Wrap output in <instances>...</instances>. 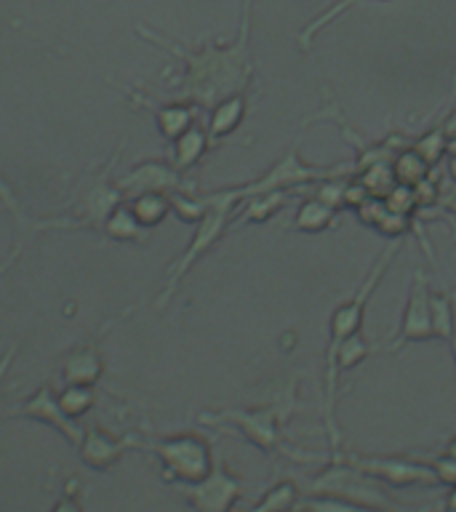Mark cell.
Masks as SVG:
<instances>
[{"label": "cell", "instance_id": "1", "mask_svg": "<svg viewBox=\"0 0 456 512\" xmlns=\"http://www.w3.org/2000/svg\"><path fill=\"white\" fill-rule=\"evenodd\" d=\"M251 11L254 0H243L238 38L232 43H203L200 48L179 46L176 40L160 35L139 24L136 32L147 43L163 48L182 64V75L171 83L176 99L198 104L200 110H211L227 96L246 94L254 80V54H251Z\"/></svg>", "mask_w": 456, "mask_h": 512}, {"label": "cell", "instance_id": "2", "mask_svg": "<svg viewBox=\"0 0 456 512\" xmlns=\"http://www.w3.org/2000/svg\"><path fill=\"white\" fill-rule=\"evenodd\" d=\"M296 406H299V400H296V379H288L286 387L280 390V398H275L267 406L206 411V414L198 416V422L216 427V430L238 432L251 446L259 448L267 456H286V459L299 464L318 462V454H304L299 448L288 446L286 424L296 411Z\"/></svg>", "mask_w": 456, "mask_h": 512}, {"label": "cell", "instance_id": "3", "mask_svg": "<svg viewBox=\"0 0 456 512\" xmlns=\"http://www.w3.org/2000/svg\"><path fill=\"white\" fill-rule=\"evenodd\" d=\"M203 195V203H206V214L195 224V232H192L190 243L184 248L182 254L176 256L171 267L166 270V283H163V291L155 299V307H166L168 299L174 296V291L179 288L187 272L195 267V264L203 259L206 254H211L227 232L232 230V219L238 214L240 203L230 195V190H214V192H200Z\"/></svg>", "mask_w": 456, "mask_h": 512}, {"label": "cell", "instance_id": "4", "mask_svg": "<svg viewBox=\"0 0 456 512\" xmlns=\"http://www.w3.org/2000/svg\"><path fill=\"white\" fill-rule=\"evenodd\" d=\"M136 448L155 456L160 462V478L176 486L198 483L216 464L214 448L200 432H176V435L136 432Z\"/></svg>", "mask_w": 456, "mask_h": 512}, {"label": "cell", "instance_id": "5", "mask_svg": "<svg viewBox=\"0 0 456 512\" xmlns=\"http://www.w3.org/2000/svg\"><path fill=\"white\" fill-rule=\"evenodd\" d=\"M118 160V152L112 155V160L104 168V174H96L94 179H88L83 184V190L75 195L72 206L64 211L62 216H54V219H46V222H35L32 230H91L102 232L104 219L120 206L126 203L123 192L118 190L115 184V176H110V168L115 166Z\"/></svg>", "mask_w": 456, "mask_h": 512}, {"label": "cell", "instance_id": "6", "mask_svg": "<svg viewBox=\"0 0 456 512\" xmlns=\"http://www.w3.org/2000/svg\"><path fill=\"white\" fill-rule=\"evenodd\" d=\"M336 176H352V163H331V166H312L307 160H302L299 155V144H291L286 150V155L272 163L267 171H264L259 179H251L246 184H235V187H227L230 195L238 203L254 198V195H262V192H275V190H299V187H307V184L326 182V179H336Z\"/></svg>", "mask_w": 456, "mask_h": 512}, {"label": "cell", "instance_id": "7", "mask_svg": "<svg viewBox=\"0 0 456 512\" xmlns=\"http://www.w3.org/2000/svg\"><path fill=\"white\" fill-rule=\"evenodd\" d=\"M328 459H339V462L350 464L360 470L368 478L379 480L382 486L390 488H408V486H438V478L432 472L430 462H419V459H406V456H363V454H344L331 451Z\"/></svg>", "mask_w": 456, "mask_h": 512}, {"label": "cell", "instance_id": "8", "mask_svg": "<svg viewBox=\"0 0 456 512\" xmlns=\"http://www.w3.org/2000/svg\"><path fill=\"white\" fill-rule=\"evenodd\" d=\"M0 419H30V422L48 424L51 430H56L67 443L78 448L80 438H83V427L80 422L70 419L59 406V392L51 384H40L38 390L19 400L14 408L0 411Z\"/></svg>", "mask_w": 456, "mask_h": 512}, {"label": "cell", "instance_id": "9", "mask_svg": "<svg viewBox=\"0 0 456 512\" xmlns=\"http://www.w3.org/2000/svg\"><path fill=\"white\" fill-rule=\"evenodd\" d=\"M243 496V480L227 470V464L216 462L206 478L190 486H182V499L192 512H235V504Z\"/></svg>", "mask_w": 456, "mask_h": 512}, {"label": "cell", "instance_id": "10", "mask_svg": "<svg viewBox=\"0 0 456 512\" xmlns=\"http://www.w3.org/2000/svg\"><path fill=\"white\" fill-rule=\"evenodd\" d=\"M118 190L123 198H134L142 192H195V184L182 174L171 160H142L126 171V174L115 176Z\"/></svg>", "mask_w": 456, "mask_h": 512}, {"label": "cell", "instance_id": "11", "mask_svg": "<svg viewBox=\"0 0 456 512\" xmlns=\"http://www.w3.org/2000/svg\"><path fill=\"white\" fill-rule=\"evenodd\" d=\"M430 278L422 270L414 272L411 288H408V302L400 315L398 334L387 344V352L403 350L411 342H430L432 336V320H430Z\"/></svg>", "mask_w": 456, "mask_h": 512}, {"label": "cell", "instance_id": "12", "mask_svg": "<svg viewBox=\"0 0 456 512\" xmlns=\"http://www.w3.org/2000/svg\"><path fill=\"white\" fill-rule=\"evenodd\" d=\"M131 448H136V432L115 438L112 432L102 430L99 424H88V427H83V438L78 443V459L86 464L88 470L107 472Z\"/></svg>", "mask_w": 456, "mask_h": 512}, {"label": "cell", "instance_id": "13", "mask_svg": "<svg viewBox=\"0 0 456 512\" xmlns=\"http://www.w3.org/2000/svg\"><path fill=\"white\" fill-rule=\"evenodd\" d=\"M131 99L134 104H142V107H150L152 115H155V126H158L160 136L166 142H174L176 136H182L187 128H192L198 123L200 107L192 102H184V99H171V102H155L152 96H144L139 91H131Z\"/></svg>", "mask_w": 456, "mask_h": 512}, {"label": "cell", "instance_id": "14", "mask_svg": "<svg viewBox=\"0 0 456 512\" xmlns=\"http://www.w3.org/2000/svg\"><path fill=\"white\" fill-rule=\"evenodd\" d=\"M62 384H86V387H96L99 379L104 376V352L102 344L96 339L72 347L62 358V368H59Z\"/></svg>", "mask_w": 456, "mask_h": 512}, {"label": "cell", "instance_id": "15", "mask_svg": "<svg viewBox=\"0 0 456 512\" xmlns=\"http://www.w3.org/2000/svg\"><path fill=\"white\" fill-rule=\"evenodd\" d=\"M211 134H208V128L203 123H195L192 128H187L182 136H176L174 142H171V163H174L182 174H190L192 168L198 166L200 160L206 158L208 150H211Z\"/></svg>", "mask_w": 456, "mask_h": 512}, {"label": "cell", "instance_id": "16", "mask_svg": "<svg viewBox=\"0 0 456 512\" xmlns=\"http://www.w3.org/2000/svg\"><path fill=\"white\" fill-rule=\"evenodd\" d=\"M246 115H248V96L246 94L227 96V99H222V102L214 104V107L208 110V120H206L208 134H211L214 142L227 139V136L238 131L240 123L246 120Z\"/></svg>", "mask_w": 456, "mask_h": 512}, {"label": "cell", "instance_id": "17", "mask_svg": "<svg viewBox=\"0 0 456 512\" xmlns=\"http://www.w3.org/2000/svg\"><path fill=\"white\" fill-rule=\"evenodd\" d=\"M286 190H275V192H262V195H254L240 203L238 214L232 219V227H243V224H262L270 222L272 216L280 214L288 203Z\"/></svg>", "mask_w": 456, "mask_h": 512}, {"label": "cell", "instance_id": "18", "mask_svg": "<svg viewBox=\"0 0 456 512\" xmlns=\"http://www.w3.org/2000/svg\"><path fill=\"white\" fill-rule=\"evenodd\" d=\"M336 216H339V208L328 206L326 200H320L318 195H310L307 200H302V206L296 208L291 227L296 232H304V235H318V232L336 227Z\"/></svg>", "mask_w": 456, "mask_h": 512}, {"label": "cell", "instance_id": "19", "mask_svg": "<svg viewBox=\"0 0 456 512\" xmlns=\"http://www.w3.org/2000/svg\"><path fill=\"white\" fill-rule=\"evenodd\" d=\"M126 203L144 230H155L158 224L166 222L168 214H174L171 211V192H142V195L128 198Z\"/></svg>", "mask_w": 456, "mask_h": 512}, {"label": "cell", "instance_id": "20", "mask_svg": "<svg viewBox=\"0 0 456 512\" xmlns=\"http://www.w3.org/2000/svg\"><path fill=\"white\" fill-rule=\"evenodd\" d=\"M147 232L142 224L136 222L134 211L128 208V203H120L115 211H112L102 224V232L107 240H115V243H144L147 240Z\"/></svg>", "mask_w": 456, "mask_h": 512}, {"label": "cell", "instance_id": "21", "mask_svg": "<svg viewBox=\"0 0 456 512\" xmlns=\"http://www.w3.org/2000/svg\"><path fill=\"white\" fill-rule=\"evenodd\" d=\"M430 320H432V336L440 339V342H448L456 326V294H448V291H432Z\"/></svg>", "mask_w": 456, "mask_h": 512}, {"label": "cell", "instance_id": "22", "mask_svg": "<svg viewBox=\"0 0 456 512\" xmlns=\"http://www.w3.org/2000/svg\"><path fill=\"white\" fill-rule=\"evenodd\" d=\"M392 174H395V182L398 184L416 187L427 176H432V166L408 144L400 152H395V158H392Z\"/></svg>", "mask_w": 456, "mask_h": 512}, {"label": "cell", "instance_id": "23", "mask_svg": "<svg viewBox=\"0 0 456 512\" xmlns=\"http://www.w3.org/2000/svg\"><path fill=\"white\" fill-rule=\"evenodd\" d=\"M360 3H366V0H334V3H331L328 8H323L318 16H312L310 22L302 27V32L296 35V40H299V48H302V51H307V48L312 46V40L318 38L320 32L326 30L328 24L336 22V19H339L344 11H350V8L360 6Z\"/></svg>", "mask_w": 456, "mask_h": 512}, {"label": "cell", "instance_id": "24", "mask_svg": "<svg viewBox=\"0 0 456 512\" xmlns=\"http://www.w3.org/2000/svg\"><path fill=\"white\" fill-rule=\"evenodd\" d=\"M352 176H358L360 184L366 187L371 198H387L395 187V174H392V160H376L371 166L360 168Z\"/></svg>", "mask_w": 456, "mask_h": 512}, {"label": "cell", "instance_id": "25", "mask_svg": "<svg viewBox=\"0 0 456 512\" xmlns=\"http://www.w3.org/2000/svg\"><path fill=\"white\" fill-rule=\"evenodd\" d=\"M59 406H62L64 414L78 422L80 416H86L96 406V387L62 384V390H59Z\"/></svg>", "mask_w": 456, "mask_h": 512}, {"label": "cell", "instance_id": "26", "mask_svg": "<svg viewBox=\"0 0 456 512\" xmlns=\"http://www.w3.org/2000/svg\"><path fill=\"white\" fill-rule=\"evenodd\" d=\"M299 499H302V491L294 480H283L278 486H272L248 512H288Z\"/></svg>", "mask_w": 456, "mask_h": 512}, {"label": "cell", "instance_id": "27", "mask_svg": "<svg viewBox=\"0 0 456 512\" xmlns=\"http://www.w3.org/2000/svg\"><path fill=\"white\" fill-rule=\"evenodd\" d=\"M411 147L435 168L440 160L446 158V134H443V128L435 126L430 128V131H424V134L416 136L414 142H411Z\"/></svg>", "mask_w": 456, "mask_h": 512}, {"label": "cell", "instance_id": "28", "mask_svg": "<svg viewBox=\"0 0 456 512\" xmlns=\"http://www.w3.org/2000/svg\"><path fill=\"white\" fill-rule=\"evenodd\" d=\"M302 502L307 504V510L310 512H392V510H379V507H366V504L347 502V499H336V496L304 494Z\"/></svg>", "mask_w": 456, "mask_h": 512}, {"label": "cell", "instance_id": "29", "mask_svg": "<svg viewBox=\"0 0 456 512\" xmlns=\"http://www.w3.org/2000/svg\"><path fill=\"white\" fill-rule=\"evenodd\" d=\"M0 206L6 208L8 214H11V219H14L16 235H19V232L24 235V232H27V219H24L22 214V203H19V195H16V190L3 174H0Z\"/></svg>", "mask_w": 456, "mask_h": 512}, {"label": "cell", "instance_id": "30", "mask_svg": "<svg viewBox=\"0 0 456 512\" xmlns=\"http://www.w3.org/2000/svg\"><path fill=\"white\" fill-rule=\"evenodd\" d=\"M387 203V211H395V214L411 216L419 208V200H416V190L408 187V184H395L392 192L384 198Z\"/></svg>", "mask_w": 456, "mask_h": 512}, {"label": "cell", "instance_id": "31", "mask_svg": "<svg viewBox=\"0 0 456 512\" xmlns=\"http://www.w3.org/2000/svg\"><path fill=\"white\" fill-rule=\"evenodd\" d=\"M379 235H384V238H395V240H406V235L411 232V216L406 214H395V211H387V214L382 216V222L376 224L374 227Z\"/></svg>", "mask_w": 456, "mask_h": 512}, {"label": "cell", "instance_id": "32", "mask_svg": "<svg viewBox=\"0 0 456 512\" xmlns=\"http://www.w3.org/2000/svg\"><path fill=\"white\" fill-rule=\"evenodd\" d=\"M51 512H86L83 510V502H80V480L70 478L67 486H64L62 496L56 499V504L51 507Z\"/></svg>", "mask_w": 456, "mask_h": 512}, {"label": "cell", "instance_id": "33", "mask_svg": "<svg viewBox=\"0 0 456 512\" xmlns=\"http://www.w3.org/2000/svg\"><path fill=\"white\" fill-rule=\"evenodd\" d=\"M432 472H435V478H438V486H456V459L448 454H438L430 462Z\"/></svg>", "mask_w": 456, "mask_h": 512}, {"label": "cell", "instance_id": "34", "mask_svg": "<svg viewBox=\"0 0 456 512\" xmlns=\"http://www.w3.org/2000/svg\"><path fill=\"white\" fill-rule=\"evenodd\" d=\"M384 214H387V203H384L382 198H368L366 203H360V206L355 208V216H358L366 227H376V224L382 222Z\"/></svg>", "mask_w": 456, "mask_h": 512}, {"label": "cell", "instance_id": "35", "mask_svg": "<svg viewBox=\"0 0 456 512\" xmlns=\"http://www.w3.org/2000/svg\"><path fill=\"white\" fill-rule=\"evenodd\" d=\"M440 128H443V134H446V142L448 139H456V107L446 115V120L440 123Z\"/></svg>", "mask_w": 456, "mask_h": 512}, {"label": "cell", "instance_id": "36", "mask_svg": "<svg viewBox=\"0 0 456 512\" xmlns=\"http://www.w3.org/2000/svg\"><path fill=\"white\" fill-rule=\"evenodd\" d=\"M446 512H456V486L448 488V494H446Z\"/></svg>", "mask_w": 456, "mask_h": 512}, {"label": "cell", "instance_id": "37", "mask_svg": "<svg viewBox=\"0 0 456 512\" xmlns=\"http://www.w3.org/2000/svg\"><path fill=\"white\" fill-rule=\"evenodd\" d=\"M446 171H448V179H451V182L456 184V155H448Z\"/></svg>", "mask_w": 456, "mask_h": 512}, {"label": "cell", "instance_id": "38", "mask_svg": "<svg viewBox=\"0 0 456 512\" xmlns=\"http://www.w3.org/2000/svg\"><path fill=\"white\" fill-rule=\"evenodd\" d=\"M19 251H22V248H14V251H11V256H8L6 262L0 264V272H6L8 267H11V264H14V259H16V256H19Z\"/></svg>", "mask_w": 456, "mask_h": 512}, {"label": "cell", "instance_id": "39", "mask_svg": "<svg viewBox=\"0 0 456 512\" xmlns=\"http://www.w3.org/2000/svg\"><path fill=\"white\" fill-rule=\"evenodd\" d=\"M443 454H448V456H454L456 459V438H451L446 443V448H443Z\"/></svg>", "mask_w": 456, "mask_h": 512}, {"label": "cell", "instance_id": "40", "mask_svg": "<svg viewBox=\"0 0 456 512\" xmlns=\"http://www.w3.org/2000/svg\"><path fill=\"white\" fill-rule=\"evenodd\" d=\"M448 347H451V358H454V366H456V326H454V334L448 339Z\"/></svg>", "mask_w": 456, "mask_h": 512}, {"label": "cell", "instance_id": "41", "mask_svg": "<svg viewBox=\"0 0 456 512\" xmlns=\"http://www.w3.org/2000/svg\"><path fill=\"white\" fill-rule=\"evenodd\" d=\"M288 512H310V510H307V504H304L302 499H299V502H296L294 507H291V510H288Z\"/></svg>", "mask_w": 456, "mask_h": 512}]
</instances>
